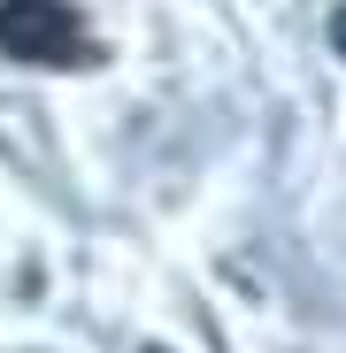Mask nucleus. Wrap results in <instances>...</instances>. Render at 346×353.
I'll return each mask as SVG.
<instances>
[{
	"mask_svg": "<svg viewBox=\"0 0 346 353\" xmlns=\"http://www.w3.org/2000/svg\"><path fill=\"white\" fill-rule=\"evenodd\" d=\"M0 54L8 62H70L85 54L70 0H0Z\"/></svg>",
	"mask_w": 346,
	"mask_h": 353,
	"instance_id": "1",
	"label": "nucleus"
},
{
	"mask_svg": "<svg viewBox=\"0 0 346 353\" xmlns=\"http://www.w3.org/2000/svg\"><path fill=\"white\" fill-rule=\"evenodd\" d=\"M331 46H338V54H346V8H338V16H331Z\"/></svg>",
	"mask_w": 346,
	"mask_h": 353,
	"instance_id": "2",
	"label": "nucleus"
},
{
	"mask_svg": "<svg viewBox=\"0 0 346 353\" xmlns=\"http://www.w3.org/2000/svg\"><path fill=\"white\" fill-rule=\"evenodd\" d=\"M146 353H162V345H146Z\"/></svg>",
	"mask_w": 346,
	"mask_h": 353,
	"instance_id": "3",
	"label": "nucleus"
}]
</instances>
